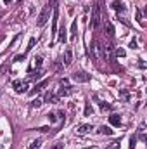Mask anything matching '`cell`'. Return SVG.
<instances>
[{
    "label": "cell",
    "mask_w": 147,
    "mask_h": 149,
    "mask_svg": "<svg viewBox=\"0 0 147 149\" xmlns=\"http://www.w3.org/2000/svg\"><path fill=\"white\" fill-rule=\"evenodd\" d=\"M101 5L99 3H95L94 5V9H92V19H90V26L94 28V30H97L99 26H101Z\"/></svg>",
    "instance_id": "cell-1"
},
{
    "label": "cell",
    "mask_w": 147,
    "mask_h": 149,
    "mask_svg": "<svg viewBox=\"0 0 147 149\" xmlns=\"http://www.w3.org/2000/svg\"><path fill=\"white\" fill-rule=\"evenodd\" d=\"M50 10H52V7L47 3L43 9H42V12H40V16L37 17V26H43L49 19H50Z\"/></svg>",
    "instance_id": "cell-2"
},
{
    "label": "cell",
    "mask_w": 147,
    "mask_h": 149,
    "mask_svg": "<svg viewBox=\"0 0 147 149\" xmlns=\"http://www.w3.org/2000/svg\"><path fill=\"white\" fill-rule=\"evenodd\" d=\"M102 50H101V59L104 61H111L112 59V45L111 43H101Z\"/></svg>",
    "instance_id": "cell-3"
},
{
    "label": "cell",
    "mask_w": 147,
    "mask_h": 149,
    "mask_svg": "<svg viewBox=\"0 0 147 149\" xmlns=\"http://www.w3.org/2000/svg\"><path fill=\"white\" fill-rule=\"evenodd\" d=\"M12 87H14L16 94H24V92H28V83L23 81V80H14V81H12Z\"/></svg>",
    "instance_id": "cell-4"
},
{
    "label": "cell",
    "mask_w": 147,
    "mask_h": 149,
    "mask_svg": "<svg viewBox=\"0 0 147 149\" xmlns=\"http://www.w3.org/2000/svg\"><path fill=\"white\" fill-rule=\"evenodd\" d=\"M90 74L87 73V71H74L73 73V80L74 81H78V83H85V81H90Z\"/></svg>",
    "instance_id": "cell-5"
},
{
    "label": "cell",
    "mask_w": 147,
    "mask_h": 149,
    "mask_svg": "<svg viewBox=\"0 0 147 149\" xmlns=\"http://www.w3.org/2000/svg\"><path fill=\"white\" fill-rule=\"evenodd\" d=\"M59 85H61L59 95H69V94H71V87H69V81H68V80H61Z\"/></svg>",
    "instance_id": "cell-6"
},
{
    "label": "cell",
    "mask_w": 147,
    "mask_h": 149,
    "mask_svg": "<svg viewBox=\"0 0 147 149\" xmlns=\"http://www.w3.org/2000/svg\"><path fill=\"white\" fill-rule=\"evenodd\" d=\"M54 14H52V35H57V19H59V7L55 5L54 9Z\"/></svg>",
    "instance_id": "cell-7"
},
{
    "label": "cell",
    "mask_w": 147,
    "mask_h": 149,
    "mask_svg": "<svg viewBox=\"0 0 147 149\" xmlns=\"http://www.w3.org/2000/svg\"><path fill=\"white\" fill-rule=\"evenodd\" d=\"M111 7L119 14V12H125L126 10V5H125V2H119V0H114L112 3H111Z\"/></svg>",
    "instance_id": "cell-8"
},
{
    "label": "cell",
    "mask_w": 147,
    "mask_h": 149,
    "mask_svg": "<svg viewBox=\"0 0 147 149\" xmlns=\"http://www.w3.org/2000/svg\"><path fill=\"white\" fill-rule=\"evenodd\" d=\"M104 28H106V35H107V37L109 38L114 37V26L111 24V21H106V19H104Z\"/></svg>",
    "instance_id": "cell-9"
},
{
    "label": "cell",
    "mask_w": 147,
    "mask_h": 149,
    "mask_svg": "<svg viewBox=\"0 0 147 149\" xmlns=\"http://www.w3.org/2000/svg\"><path fill=\"white\" fill-rule=\"evenodd\" d=\"M45 102L55 104V102H59V95H55L54 92H47V94H45Z\"/></svg>",
    "instance_id": "cell-10"
},
{
    "label": "cell",
    "mask_w": 147,
    "mask_h": 149,
    "mask_svg": "<svg viewBox=\"0 0 147 149\" xmlns=\"http://www.w3.org/2000/svg\"><path fill=\"white\" fill-rule=\"evenodd\" d=\"M47 83H49V80H43V81H40L38 85H35V88H33V90H30V95H35V94H38V92H40V90L47 85Z\"/></svg>",
    "instance_id": "cell-11"
},
{
    "label": "cell",
    "mask_w": 147,
    "mask_h": 149,
    "mask_svg": "<svg viewBox=\"0 0 147 149\" xmlns=\"http://www.w3.org/2000/svg\"><path fill=\"white\" fill-rule=\"evenodd\" d=\"M71 63H73V52H71V49H66V52H64V64L69 66Z\"/></svg>",
    "instance_id": "cell-12"
},
{
    "label": "cell",
    "mask_w": 147,
    "mask_h": 149,
    "mask_svg": "<svg viewBox=\"0 0 147 149\" xmlns=\"http://www.w3.org/2000/svg\"><path fill=\"white\" fill-rule=\"evenodd\" d=\"M109 123L114 125V127H119L121 125V116L119 114H111L109 116Z\"/></svg>",
    "instance_id": "cell-13"
},
{
    "label": "cell",
    "mask_w": 147,
    "mask_h": 149,
    "mask_svg": "<svg viewBox=\"0 0 147 149\" xmlns=\"http://www.w3.org/2000/svg\"><path fill=\"white\" fill-rule=\"evenodd\" d=\"M76 130H78V134H88L90 130H94V127H92V125H87V123H85V125H80V127H78Z\"/></svg>",
    "instance_id": "cell-14"
},
{
    "label": "cell",
    "mask_w": 147,
    "mask_h": 149,
    "mask_svg": "<svg viewBox=\"0 0 147 149\" xmlns=\"http://www.w3.org/2000/svg\"><path fill=\"white\" fill-rule=\"evenodd\" d=\"M57 31H59V38H57V40H59L61 43H66V40H68V37H66V28L61 26V30H57Z\"/></svg>",
    "instance_id": "cell-15"
},
{
    "label": "cell",
    "mask_w": 147,
    "mask_h": 149,
    "mask_svg": "<svg viewBox=\"0 0 147 149\" xmlns=\"http://www.w3.org/2000/svg\"><path fill=\"white\" fill-rule=\"evenodd\" d=\"M99 132H101L102 135H112V130H111L109 127H106V125H104V127H101V128H99Z\"/></svg>",
    "instance_id": "cell-16"
},
{
    "label": "cell",
    "mask_w": 147,
    "mask_h": 149,
    "mask_svg": "<svg viewBox=\"0 0 147 149\" xmlns=\"http://www.w3.org/2000/svg\"><path fill=\"white\" fill-rule=\"evenodd\" d=\"M40 146H42V141H40V139H37V141H33V142L30 144V148H28V149H38Z\"/></svg>",
    "instance_id": "cell-17"
},
{
    "label": "cell",
    "mask_w": 147,
    "mask_h": 149,
    "mask_svg": "<svg viewBox=\"0 0 147 149\" xmlns=\"http://www.w3.org/2000/svg\"><path fill=\"white\" fill-rule=\"evenodd\" d=\"M47 118H49V121H50V123H55V121H57V114H55V113H49V114H47Z\"/></svg>",
    "instance_id": "cell-18"
},
{
    "label": "cell",
    "mask_w": 147,
    "mask_h": 149,
    "mask_svg": "<svg viewBox=\"0 0 147 149\" xmlns=\"http://www.w3.org/2000/svg\"><path fill=\"white\" fill-rule=\"evenodd\" d=\"M99 106H101V109H102V111H106V109H111V104L104 102V101H101V102H99Z\"/></svg>",
    "instance_id": "cell-19"
},
{
    "label": "cell",
    "mask_w": 147,
    "mask_h": 149,
    "mask_svg": "<svg viewBox=\"0 0 147 149\" xmlns=\"http://www.w3.org/2000/svg\"><path fill=\"white\" fill-rule=\"evenodd\" d=\"M76 26H78V23H76V21H73V24H71V38L76 37Z\"/></svg>",
    "instance_id": "cell-20"
},
{
    "label": "cell",
    "mask_w": 147,
    "mask_h": 149,
    "mask_svg": "<svg viewBox=\"0 0 147 149\" xmlns=\"http://www.w3.org/2000/svg\"><path fill=\"white\" fill-rule=\"evenodd\" d=\"M137 23H139L140 26H144V19H142V12H140V10H137Z\"/></svg>",
    "instance_id": "cell-21"
},
{
    "label": "cell",
    "mask_w": 147,
    "mask_h": 149,
    "mask_svg": "<svg viewBox=\"0 0 147 149\" xmlns=\"http://www.w3.org/2000/svg\"><path fill=\"white\" fill-rule=\"evenodd\" d=\"M35 43H37V40H35V38H31V40H30V43H28V47H26V52H30V50L35 47Z\"/></svg>",
    "instance_id": "cell-22"
},
{
    "label": "cell",
    "mask_w": 147,
    "mask_h": 149,
    "mask_svg": "<svg viewBox=\"0 0 147 149\" xmlns=\"http://www.w3.org/2000/svg\"><path fill=\"white\" fill-rule=\"evenodd\" d=\"M135 144H137V135H132L130 137V149L135 148Z\"/></svg>",
    "instance_id": "cell-23"
},
{
    "label": "cell",
    "mask_w": 147,
    "mask_h": 149,
    "mask_svg": "<svg viewBox=\"0 0 147 149\" xmlns=\"http://www.w3.org/2000/svg\"><path fill=\"white\" fill-rule=\"evenodd\" d=\"M31 106H33V108H40V106H42V101H40V99H33V101H31Z\"/></svg>",
    "instance_id": "cell-24"
},
{
    "label": "cell",
    "mask_w": 147,
    "mask_h": 149,
    "mask_svg": "<svg viewBox=\"0 0 147 149\" xmlns=\"http://www.w3.org/2000/svg\"><path fill=\"white\" fill-rule=\"evenodd\" d=\"M92 111H94V109H92V106L87 102V106H85V116H88V114H90Z\"/></svg>",
    "instance_id": "cell-25"
},
{
    "label": "cell",
    "mask_w": 147,
    "mask_h": 149,
    "mask_svg": "<svg viewBox=\"0 0 147 149\" xmlns=\"http://www.w3.org/2000/svg\"><path fill=\"white\" fill-rule=\"evenodd\" d=\"M125 54H126V52H125L123 49H116V56H118V57H125Z\"/></svg>",
    "instance_id": "cell-26"
},
{
    "label": "cell",
    "mask_w": 147,
    "mask_h": 149,
    "mask_svg": "<svg viewBox=\"0 0 147 149\" xmlns=\"http://www.w3.org/2000/svg\"><path fill=\"white\" fill-rule=\"evenodd\" d=\"M109 149H119V142H118V141L111 142V144H109Z\"/></svg>",
    "instance_id": "cell-27"
},
{
    "label": "cell",
    "mask_w": 147,
    "mask_h": 149,
    "mask_svg": "<svg viewBox=\"0 0 147 149\" xmlns=\"http://www.w3.org/2000/svg\"><path fill=\"white\" fill-rule=\"evenodd\" d=\"M40 74H42L40 71H33V73L30 74V78H33V80H38V78H40Z\"/></svg>",
    "instance_id": "cell-28"
},
{
    "label": "cell",
    "mask_w": 147,
    "mask_h": 149,
    "mask_svg": "<svg viewBox=\"0 0 147 149\" xmlns=\"http://www.w3.org/2000/svg\"><path fill=\"white\" fill-rule=\"evenodd\" d=\"M35 66H37V68H40V66H42V57H40V56H38V57H35Z\"/></svg>",
    "instance_id": "cell-29"
},
{
    "label": "cell",
    "mask_w": 147,
    "mask_h": 149,
    "mask_svg": "<svg viewBox=\"0 0 147 149\" xmlns=\"http://www.w3.org/2000/svg\"><path fill=\"white\" fill-rule=\"evenodd\" d=\"M50 149H64V146H62V142H57V144H54Z\"/></svg>",
    "instance_id": "cell-30"
},
{
    "label": "cell",
    "mask_w": 147,
    "mask_h": 149,
    "mask_svg": "<svg viewBox=\"0 0 147 149\" xmlns=\"http://www.w3.org/2000/svg\"><path fill=\"white\" fill-rule=\"evenodd\" d=\"M119 95H121V97H125V99L128 101V92H126V90H119Z\"/></svg>",
    "instance_id": "cell-31"
},
{
    "label": "cell",
    "mask_w": 147,
    "mask_h": 149,
    "mask_svg": "<svg viewBox=\"0 0 147 149\" xmlns=\"http://www.w3.org/2000/svg\"><path fill=\"white\" fill-rule=\"evenodd\" d=\"M130 47H132V49H137V42H135V40H132V42H130Z\"/></svg>",
    "instance_id": "cell-32"
},
{
    "label": "cell",
    "mask_w": 147,
    "mask_h": 149,
    "mask_svg": "<svg viewBox=\"0 0 147 149\" xmlns=\"http://www.w3.org/2000/svg\"><path fill=\"white\" fill-rule=\"evenodd\" d=\"M10 2H12V0H5V3H10Z\"/></svg>",
    "instance_id": "cell-33"
}]
</instances>
